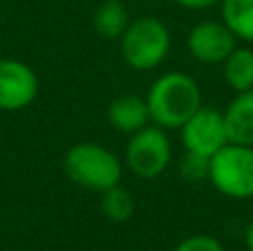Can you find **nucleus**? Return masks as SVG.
<instances>
[{
	"instance_id": "1",
	"label": "nucleus",
	"mask_w": 253,
	"mask_h": 251,
	"mask_svg": "<svg viewBox=\"0 0 253 251\" xmlns=\"http://www.w3.org/2000/svg\"><path fill=\"white\" fill-rule=\"evenodd\" d=\"M149 107V120L165 131L180 129L202 107V93L198 83L182 71H169L160 76L144 98Z\"/></svg>"
},
{
	"instance_id": "2",
	"label": "nucleus",
	"mask_w": 253,
	"mask_h": 251,
	"mask_svg": "<svg viewBox=\"0 0 253 251\" xmlns=\"http://www.w3.org/2000/svg\"><path fill=\"white\" fill-rule=\"evenodd\" d=\"M65 173L74 185L89 191H102L120 185L123 163L114 151L96 142H78L65 156Z\"/></svg>"
},
{
	"instance_id": "3",
	"label": "nucleus",
	"mask_w": 253,
	"mask_h": 251,
	"mask_svg": "<svg viewBox=\"0 0 253 251\" xmlns=\"http://www.w3.org/2000/svg\"><path fill=\"white\" fill-rule=\"evenodd\" d=\"M171 49V34L160 18L142 16L129 22L120 36V53L131 69H156Z\"/></svg>"
},
{
	"instance_id": "4",
	"label": "nucleus",
	"mask_w": 253,
	"mask_h": 251,
	"mask_svg": "<svg viewBox=\"0 0 253 251\" xmlns=\"http://www.w3.org/2000/svg\"><path fill=\"white\" fill-rule=\"evenodd\" d=\"M209 182L227 198H253V147L227 142L209 158Z\"/></svg>"
},
{
	"instance_id": "5",
	"label": "nucleus",
	"mask_w": 253,
	"mask_h": 251,
	"mask_svg": "<svg viewBox=\"0 0 253 251\" xmlns=\"http://www.w3.org/2000/svg\"><path fill=\"white\" fill-rule=\"evenodd\" d=\"M125 163L133 176L142 180L158 178L171 163V140L167 131L158 125L142 127L131 133V140L125 151Z\"/></svg>"
},
{
	"instance_id": "6",
	"label": "nucleus",
	"mask_w": 253,
	"mask_h": 251,
	"mask_svg": "<svg viewBox=\"0 0 253 251\" xmlns=\"http://www.w3.org/2000/svg\"><path fill=\"white\" fill-rule=\"evenodd\" d=\"M182 145L187 151L211 158L229 142L224 116L215 107H200L187 123L182 125Z\"/></svg>"
},
{
	"instance_id": "7",
	"label": "nucleus",
	"mask_w": 253,
	"mask_h": 251,
	"mask_svg": "<svg viewBox=\"0 0 253 251\" xmlns=\"http://www.w3.org/2000/svg\"><path fill=\"white\" fill-rule=\"evenodd\" d=\"M236 36L224 22L202 20L189 31V53L202 65H222L229 53L238 47Z\"/></svg>"
},
{
	"instance_id": "8",
	"label": "nucleus",
	"mask_w": 253,
	"mask_h": 251,
	"mask_svg": "<svg viewBox=\"0 0 253 251\" xmlns=\"http://www.w3.org/2000/svg\"><path fill=\"white\" fill-rule=\"evenodd\" d=\"M38 96V76L20 60H0V109L20 111Z\"/></svg>"
},
{
	"instance_id": "9",
	"label": "nucleus",
	"mask_w": 253,
	"mask_h": 251,
	"mask_svg": "<svg viewBox=\"0 0 253 251\" xmlns=\"http://www.w3.org/2000/svg\"><path fill=\"white\" fill-rule=\"evenodd\" d=\"M222 116L229 142L253 147V89L236 93Z\"/></svg>"
},
{
	"instance_id": "10",
	"label": "nucleus",
	"mask_w": 253,
	"mask_h": 251,
	"mask_svg": "<svg viewBox=\"0 0 253 251\" xmlns=\"http://www.w3.org/2000/svg\"><path fill=\"white\" fill-rule=\"evenodd\" d=\"M107 120L109 125L120 133H135L142 127L149 125V107L147 100L133 93L126 96H118L116 100H111V105L107 107Z\"/></svg>"
},
{
	"instance_id": "11",
	"label": "nucleus",
	"mask_w": 253,
	"mask_h": 251,
	"mask_svg": "<svg viewBox=\"0 0 253 251\" xmlns=\"http://www.w3.org/2000/svg\"><path fill=\"white\" fill-rule=\"evenodd\" d=\"M129 22V11L123 0H105L93 13V29L107 40L120 38Z\"/></svg>"
},
{
	"instance_id": "12",
	"label": "nucleus",
	"mask_w": 253,
	"mask_h": 251,
	"mask_svg": "<svg viewBox=\"0 0 253 251\" xmlns=\"http://www.w3.org/2000/svg\"><path fill=\"white\" fill-rule=\"evenodd\" d=\"M224 80L236 93L253 89V51L247 47H236L222 62Z\"/></svg>"
},
{
	"instance_id": "13",
	"label": "nucleus",
	"mask_w": 253,
	"mask_h": 251,
	"mask_svg": "<svg viewBox=\"0 0 253 251\" xmlns=\"http://www.w3.org/2000/svg\"><path fill=\"white\" fill-rule=\"evenodd\" d=\"M222 22L238 40L253 42V0H222Z\"/></svg>"
},
{
	"instance_id": "14",
	"label": "nucleus",
	"mask_w": 253,
	"mask_h": 251,
	"mask_svg": "<svg viewBox=\"0 0 253 251\" xmlns=\"http://www.w3.org/2000/svg\"><path fill=\"white\" fill-rule=\"evenodd\" d=\"M100 209L111 222H126L135 211V200L131 196V191L116 185L111 189L102 191Z\"/></svg>"
},
{
	"instance_id": "15",
	"label": "nucleus",
	"mask_w": 253,
	"mask_h": 251,
	"mask_svg": "<svg viewBox=\"0 0 253 251\" xmlns=\"http://www.w3.org/2000/svg\"><path fill=\"white\" fill-rule=\"evenodd\" d=\"M178 171L187 182L209 180V158H205L200 154H193V151H187L180 158Z\"/></svg>"
},
{
	"instance_id": "16",
	"label": "nucleus",
	"mask_w": 253,
	"mask_h": 251,
	"mask_svg": "<svg viewBox=\"0 0 253 251\" xmlns=\"http://www.w3.org/2000/svg\"><path fill=\"white\" fill-rule=\"evenodd\" d=\"M173 251H224V247L220 245V240L213 238V236L196 234V236L184 238L182 243H178Z\"/></svg>"
},
{
	"instance_id": "17",
	"label": "nucleus",
	"mask_w": 253,
	"mask_h": 251,
	"mask_svg": "<svg viewBox=\"0 0 253 251\" xmlns=\"http://www.w3.org/2000/svg\"><path fill=\"white\" fill-rule=\"evenodd\" d=\"M173 2H178L184 9H191V11H202V9H211L220 4L222 0H173Z\"/></svg>"
},
{
	"instance_id": "18",
	"label": "nucleus",
	"mask_w": 253,
	"mask_h": 251,
	"mask_svg": "<svg viewBox=\"0 0 253 251\" xmlns=\"http://www.w3.org/2000/svg\"><path fill=\"white\" fill-rule=\"evenodd\" d=\"M245 245H247V249L253 251V220L247 225V231H245Z\"/></svg>"
}]
</instances>
